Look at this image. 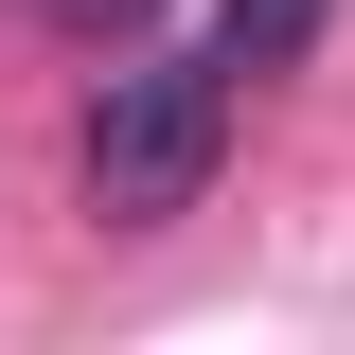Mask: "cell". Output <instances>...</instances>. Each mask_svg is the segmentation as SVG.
<instances>
[{"label":"cell","mask_w":355,"mask_h":355,"mask_svg":"<svg viewBox=\"0 0 355 355\" xmlns=\"http://www.w3.org/2000/svg\"><path fill=\"white\" fill-rule=\"evenodd\" d=\"M231 160V71L214 53H160V71H107V107H89V214L107 231H160L196 214Z\"/></svg>","instance_id":"1"},{"label":"cell","mask_w":355,"mask_h":355,"mask_svg":"<svg viewBox=\"0 0 355 355\" xmlns=\"http://www.w3.org/2000/svg\"><path fill=\"white\" fill-rule=\"evenodd\" d=\"M302 53H320V0H214V71H231V89L302 71Z\"/></svg>","instance_id":"2"},{"label":"cell","mask_w":355,"mask_h":355,"mask_svg":"<svg viewBox=\"0 0 355 355\" xmlns=\"http://www.w3.org/2000/svg\"><path fill=\"white\" fill-rule=\"evenodd\" d=\"M36 18H71V36H125V18H142V0H36Z\"/></svg>","instance_id":"3"}]
</instances>
